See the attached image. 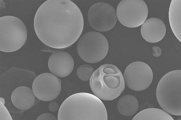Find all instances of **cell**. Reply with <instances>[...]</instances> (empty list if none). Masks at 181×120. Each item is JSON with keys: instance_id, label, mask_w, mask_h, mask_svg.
<instances>
[{"instance_id": "9a60e30c", "label": "cell", "mask_w": 181, "mask_h": 120, "mask_svg": "<svg viewBox=\"0 0 181 120\" xmlns=\"http://www.w3.org/2000/svg\"><path fill=\"white\" fill-rule=\"evenodd\" d=\"M138 107L137 99L131 95L127 94L122 97L119 100L117 108L122 115L130 116L135 114Z\"/></svg>"}, {"instance_id": "ffe728a7", "label": "cell", "mask_w": 181, "mask_h": 120, "mask_svg": "<svg viewBox=\"0 0 181 120\" xmlns=\"http://www.w3.org/2000/svg\"><path fill=\"white\" fill-rule=\"evenodd\" d=\"M48 108L50 111L53 112H56L58 110L59 106L56 102H52L49 104Z\"/></svg>"}, {"instance_id": "7a4b0ae2", "label": "cell", "mask_w": 181, "mask_h": 120, "mask_svg": "<svg viewBox=\"0 0 181 120\" xmlns=\"http://www.w3.org/2000/svg\"><path fill=\"white\" fill-rule=\"evenodd\" d=\"M106 107L95 95L84 92L72 94L60 106L58 120H107Z\"/></svg>"}, {"instance_id": "6da1fadb", "label": "cell", "mask_w": 181, "mask_h": 120, "mask_svg": "<svg viewBox=\"0 0 181 120\" xmlns=\"http://www.w3.org/2000/svg\"><path fill=\"white\" fill-rule=\"evenodd\" d=\"M82 14L69 0H48L39 7L34 21L35 33L46 45L61 49L78 39L84 28Z\"/></svg>"}, {"instance_id": "4fadbf2b", "label": "cell", "mask_w": 181, "mask_h": 120, "mask_svg": "<svg viewBox=\"0 0 181 120\" xmlns=\"http://www.w3.org/2000/svg\"><path fill=\"white\" fill-rule=\"evenodd\" d=\"M35 96L33 90L25 86L19 87L12 92L11 100L17 108L22 110H28L34 104Z\"/></svg>"}, {"instance_id": "3957f363", "label": "cell", "mask_w": 181, "mask_h": 120, "mask_svg": "<svg viewBox=\"0 0 181 120\" xmlns=\"http://www.w3.org/2000/svg\"><path fill=\"white\" fill-rule=\"evenodd\" d=\"M90 85L94 95L100 99L112 100L124 91L125 84L122 74L116 66L103 64L93 72Z\"/></svg>"}, {"instance_id": "ba28073f", "label": "cell", "mask_w": 181, "mask_h": 120, "mask_svg": "<svg viewBox=\"0 0 181 120\" xmlns=\"http://www.w3.org/2000/svg\"><path fill=\"white\" fill-rule=\"evenodd\" d=\"M88 22L94 29L105 32L112 28L117 19L116 12L113 8L107 3L99 2L92 5L87 14Z\"/></svg>"}, {"instance_id": "e0dca14e", "label": "cell", "mask_w": 181, "mask_h": 120, "mask_svg": "<svg viewBox=\"0 0 181 120\" xmlns=\"http://www.w3.org/2000/svg\"><path fill=\"white\" fill-rule=\"evenodd\" d=\"M94 69L88 64L82 65L77 69L76 74L78 78L84 81H88L94 72Z\"/></svg>"}, {"instance_id": "2e32d148", "label": "cell", "mask_w": 181, "mask_h": 120, "mask_svg": "<svg viewBox=\"0 0 181 120\" xmlns=\"http://www.w3.org/2000/svg\"><path fill=\"white\" fill-rule=\"evenodd\" d=\"M132 120H174V119L164 110L157 108H151L141 111Z\"/></svg>"}, {"instance_id": "7402d4cb", "label": "cell", "mask_w": 181, "mask_h": 120, "mask_svg": "<svg viewBox=\"0 0 181 120\" xmlns=\"http://www.w3.org/2000/svg\"><path fill=\"white\" fill-rule=\"evenodd\" d=\"M0 101L1 102L4 104H5V99L3 98H0Z\"/></svg>"}, {"instance_id": "5bb4252c", "label": "cell", "mask_w": 181, "mask_h": 120, "mask_svg": "<svg viewBox=\"0 0 181 120\" xmlns=\"http://www.w3.org/2000/svg\"><path fill=\"white\" fill-rule=\"evenodd\" d=\"M169 18L172 30L181 42V0H172L169 10Z\"/></svg>"}, {"instance_id": "8992f818", "label": "cell", "mask_w": 181, "mask_h": 120, "mask_svg": "<svg viewBox=\"0 0 181 120\" xmlns=\"http://www.w3.org/2000/svg\"><path fill=\"white\" fill-rule=\"evenodd\" d=\"M109 49L107 40L100 33L94 31L87 32L79 39L77 51L80 57L89 63H96L102 60Z\"/></svg>"}, {"instance_id": "7c38bea8", "label": "cell", "mask_w": 181, "mask_h": 120, "mask_svg": "<svg viewBox=\"0 0 181 120\" xmlns=\"http://www.w3.org/2000/svg\"><path fill=\"white\" fill-rule=\"evenodd\" d=\"M166 32L165 24L160 19L151 18L146 20L142 24L141 35L147 41L154 43L160 41L164 37Z\"/></svg>"}, {"instance_id": "30bf717a", "label": "cell", "mask_w": 181, "mask_h": 120, "mask_svg": "<svg viewBox=\"0 0 181 120\" xmlns=\"http://www.w3.org/2000/svg\"><path fill=\"white\" fill-rule=\"evenodd\" d=\"M61 80L50 73L38 75L32 84V90L35 96L40 100L48 101L57 98L61 91Z\"/></svg>"}, {"instance_id": "ac0fdd59", "label": "cell", "mask_w": 181, "mask_h": 120, "mask_svg": "<svg viewBox=\"0 0 181 120\" xmlns=\"http://www.w3.org/2000/svg\"><path fill=\"white\" fill-rule=\"evenodd\" d=\"M0 120H12L9 112L4 104L0 101Z\"/></svg>"}, {"instance_id": "52a82bcc", "label": "cell", "mask_w": 181, "mask_h": 120, "mask_svg": "<svg viewBox=\"0 0 181 120\" xmlns=\"http://www.w3.org/2000/svg\"><path fill=\"white\" fill-rule=\"evenodd\" d=\"M148 8L142 0H123L119 4L116 15L119 22L129 28H135L142 25L148 15Z\"/></svg>"}, {"instance_id": "277c9868", "label": "cell", "mask_w": 181, "mask_h": 120, "mask_svg": "<svg viewBox=\"0 0 181 120\" xmlns=\"http://www.w3.org/2000/svg\"><path fill=\"white\" fill-rule=\"evenodd\" d=\"M156 97L164 110L181 115V70L170 72L161 78L157 86Z\"/></svg>"}, {"instance_id": "9c48e42d", "label": "cell", "mask_w": 181, "mask_h": 120, "mask_svg": "<svg viewBox=\"0 0 181 120\" xmlns=\"http://www.w3.org/2000/svg\"><path fill=\"white\" fill-rule=\"evenodd\" d=\"M125 82L130 89L136 91L144 90L151 85L153 74L151 68L144 62H132L126 68L124 73Z\"/></svg>"}, {"instance_id": "8fae6325", "label": "cell", "mask_w": 181, "mask_h": 120, "mask_svg": "<svg viewBox=\"0 0 181 120\" xmlns=\"http://www.w3.org/2000/svg\"><path fill=\"white\" fill-rule=\"evenodd\" d=\"M48 66L52 74L57 77H64L72 72L74 61L69 53L64 51H58L50 56Z\"/></svg>"}, {"instance_id": "5b68a950", "label": "cell", "mask_w": 181, "mask_h": 120, "mask_svg": "<svg viewBox=\"0 0 181 120\" xmlns=\"http://www.w3.org/2000/svg\"><path fill=\"white\" fill-rule=\"evenodd\" d=\"M27 32L18 18L7 16L0 18V50L10 52L21 48L25 43Z\"/></svg>"}, {"instance_id": "44dd1931", "label": "cell", "mask_w": 181, "mask_h": 120, "mask_svg": "<svg viewBox=\"0 0 181 120\" xmlns=\"http://www.w3.org/2000/svg\"><path fill=\"white\" fill-rule=\"evenodd\" d=\"M154 51L153 55L156 57L160 56L161 54V50L160 48L158 46H154L152 47Z\"/></svg>"}, {"instance_id": "d6986e66", "label": "cell", "mask_w": 181, "mask_h": 120, "mask_svg": "<svg viewBox=\"0 0 181 120\" xmlns=\"http://www.w3.org/2000/svg\"><path fill=\"white\" fill-rule=\"evenodd\" d=\"M57 120L58 119L53 115L49 113H44L40 115L36 120Z\"/></svg>"}]
</instances>
